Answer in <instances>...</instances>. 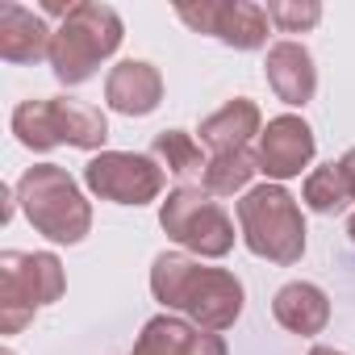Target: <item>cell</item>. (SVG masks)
<instances>
[{"mask_svg": "<svg viewBox=\"0 0 355 355\" xmlns=\"http://www.w3.org/2000/svg\"><path fill=\"white\" fill-rule=\"evenodd\" d=\"M51 42L55 30L42 21V13L17 5H0V59L5 63H42L51 59Z\"/></svg>", "mask_w": 355, "mask_h": 355, "instance_id": "4fadbf2b", "label": "cell"}, {"mask_svg": "<svg viewBox=\"0 0 355 355\" xmlns=\"http://www.w3.org/2000/svg\"><path fill=\"white\" fill-rule=\"evenodd\" d=\"M313 130L305 125V117L297 113H280L263 125V134L255 138V163L259 171L268 175V180H293V175H301V167L313 163Z\"/></svg>", "mask_w": 355, "mask_h": 355, "instance_id": "30bf717a", "label": "cell"}, {"mask_svg": "<svg viewBox=\"0 0 355 355\" xmlns=\"http://www.w3.org/2000/svg\"><path fill=\"white\" fill-rule=\"evenodd\" d=\"M0 355H13V351H0Z\"/></svg>", "mask_w": 355, "mask_h": 355, "instance_id": "d4e9b609", "label": "cell"}, {"mask_svg": "<svg viewBox=\"0 0 355 355\" xmlns=\"http://www.w3.org/2000/svg\"><path fill=\"white\" fill-rule=\"evenodd\" d=\"M67 288L63 263L51 251L0 255V334H21L42 305H55Z\"/></svg>", "mask_w": 355, "mask_h": 355, "instance_id": "8992f818", "label": "cell"}, {"mask_svg": "<svg viewBox=\"0 0 355 355\" xmlns=\"http://www.w3.org/2000/svg\"><path fill=\"white\" fill-rule=\"evenodd\" d=\"M159 226L171 243L201 259H226L234 251V218L201 184H180L159 205Z\"/></svg>", "mask_w": 355, "mask_h": 355, "instance_id": "52a82bcc", "label": "cell"}, {"mask_svg": "<svg viewBox=\"0 0 355 355\" xmlns=\"http://www.w3.org/2000/svg\"><path fill=\"white\" fill-rule=\"evenodd\" d=\"M268 21L280 34H305L322 21V5L318 0H268Z\"/></svg>", "mask_w": 355, "mask_h": 355, "instance_id": "ffe728a7", "label": "cell"}, {"mask_svg": "<svg viewBox=\"0 0 355 355\" xmlns=\"http://www.w3.org/2000/svg\"><path fill=\"white\" fill-rule=\"evenodd\" d=\"M189 355H230V351H226V338H222V334H214V330H197Z\"/></svg>", "mask_w": 355, "mask_h": 355, "instance_id": "44dd1931", "label": "cell"}, {"mask_svg": "<svg viewBox=\"0 0 355 355\" xmlns=\"http://www.w3.org/2000/svg\"><path fill=\"white\" fill-rule=\"evenodd\" d=\"M272 318L288 330V334H301V338H313L326 330L330 322V297L309 284V280H293L284 288H276L272 297Z\"/></svg>", "mask_w": 355, "mask_h": 355, "instance_id": "9a60e30c", "label": "cell"}, {"mask_svg": "<svg viewBox=\"0 0 355 355\" xmlns=\"http://www.w3.org/2000/svg\"><path fill=\"white\" fill-rule=\"evenodd\" d=\"M150 293L167 313H184L201 330H230L243 318L247 288L226 268H201V259L184 251H163L150 263Z\"/></svg>", "mask_w": 355, "mask_h": 355, "instance_id": "6da1fadb", "label": "cell"}, {"mask_svg": "<svg viewBox=\"0 0 355 355\" xmlns=\"http://www.w3.org/2000/svg\"><path fill=\"white\" fill-rule=\"evenodd\" d=\"M17 205L26 214V222L63 247H76L88 239L92 230V205L84 201L80 184L71 180V171L59 163H34L26 167V175L17 180Z\"/></svg>", "mask_w": 355, "mask_h": 355, "instance_id": "7a4b0ae2", "label": "cell"}, {"mask_svg": "<svg viewBox=\"0 0 355 355\" xmlns=\"http://www.w3.org/2000/svg\"><path fill=\"white\" fill-rule=\"evenodd\" d=\"M255 171H259V163L251 150H226V155L209 159V167L201 175V189L209 197H234V193H247Z\"/></svg>", "mask_w": 355, "mask_h": 355, "instance_id": "d6986e66", "label": "cell"}, {"mask_svg": "<svg viewBox=\"0 0 355 355\" xmlns=\"http://www.w3.org/2000/svg\"><path fill=\"white\" fill-rule=\"evenodd\" d=\"M234 214H239V230L251 255L280 263V268H293L305 255V218H301L297 197L284 184L247 189Z\"/></svg>", "mask_w": 355, "mask_h": 355, "instance_id": "5b68a950", "label": "cell"}, {"mask_svg": "<svg viewBox=\"0 0 355 355\" xmlns=\"http://www.w3.org/2000/svg\"><path fill=\"white\" fill-rule=\"evenodd\" d=\"M17 142L26 150H55V146H76V150H101L109 138V117L76 96H38L21 101L9 117Z\"/></svg>", "mask_w": 355, "mask_h": 355, "instance_id": "277c9868", "label": "cell"}, {"mask_svg": "<svg viewBox=\"0 0 355 355\" xmlns=\"http://www.w3.org/2000/svg\"><path fill=\"white\" fill-rule=\"evenodd\" d=\"M84 184L113 205H150L163 193V167L138 150H101L84 167Z\"/></svg>", "mask_w": 355, "mask_h": 355, "instance_id": "ba28073f", "label": "cell"}, {"mask_svg": "<svg viewBox=\"0 0 355 355\" xmlns=\"http://www.w3.org/2000/svg\"><path fill=\"white\" fill-rule=\"evenodd\" d=\"M163 101V76L146 59H121L105 76V105L121 117H146Z\"/></svg>", "mask_w": 355, "mask_h": 355, "instance_id": "8fae6325", "label": "cell"}, {"mask_svg": "<svg viewBox=\"0 0 355 355\" xmlns=\"http://www.w3.org/2000/svg\"><path fill=\"white\" fill-rule=\"evenodd\" d=\"M338 167H343V175H347V184H351V193H355V146L338 159Z\"/></svg>", "mask_w": 355, "mask_h": 355, "instance_id": "7402d4cb", "label": "cell"}, {"mask_svg": "<svg viewBox=\"0 0 355 355\" xmlns=\"http://www.w3.org/2000/svg\"><path fill=\"white\" fill-rule=\"evenodd\" d=\"M347 234H351V243H355V214L347 218Z\"/></svg>", "mask_w": 355, "mask_h": 355, "instance_id": "cb8c5ba5", "label": "cell"}, {"mask_svg": "<svg viewBox=\"0 0 355 355\" xmlns=\"http://www.w3.org/2000/svg\"><path fill=\"white\" fill-rule=\"evenodd\" d=\"M301 201H305L313 214L334 218V214H343V209L355 201V193H351V184H347L343 167H338V163H326V167H313V171L305 175V184H301Z\"/></svg>", "mask_w": 355, "mask_h": 355, "instance_id": "ac0fdd59", "label": "cell"}, {"mask_svg": "<svg viewBox=\"0 0 355 355\" xmlns=\"http://www.w3.org/2000/svg\"><path fill=\"white\" fill-rule=\"evenodd\" d=\"M201 326H193L189 318H175V313H159L142 326L138 343L130 355H189L193 351V338H197Z\"/></svg>", "mask_w": 355, "mask_h": 355, "instance_id": "e0dca14e", "label": "cell"}, {"mask_svg": "<svg viewBox=\"0 0 355 355\" xmlns=\"http://www.w3.org/2000/svg\"><path fill=\"white\" fill-rule=\"evenodd\" d=\"M201 142L214 150V155H226V150H247L251 138L263 134V113L255 101L247 96H234L226 101L222 109H214L209 117H201Z\"/></svg>", "mask_w": 355, "mask_h": 355, "instance_id": "5bb4252c", "label": "cell"}, {"mask_svg": "<svg viewBox=\"0 0 355 355\" xmlns=\"http://www.w3.org/2000/svg\"><path fill=\"white\" fill-rule=\"evenodd\" d=\"M150 159L175 180H201L209 167V159L201 155V142L189 130H159L150 142Z\"/></svg>", "mask_w": 355, "mask_h": 355, "instance_id": "2e32d148", "label": "cell"}, {"mask_svg": "<svg viewBox=\"0 0 355 355\" xmlns=\"http://www.w3.org/2000/svg\"><path fill=\"white\" fill-rule=\"evenodd\" d=\"M175 17H180L189 30L209 34L234 51H259L268 46V9L255 5V0H201V5H175Z\"/></svg>", "mask_w": 355, "mask_h": 355, "instance_id": "9c48e42d", "label": "cell"}, {"mask_svg": "<svg viewBox=\"0 0 355 355\" xmlns=\"http://www.w3.org/2000/svg\"><path fill=\"white\" fill-rule=\"evenodd\" d=\"M263 76H268V88H272L284 105H309L313 92H318V67H313V55H309L301 42H288V38L268 46Z\"/></svg>", "mask_w": 355, "mask_h": 355, "instance_id": "7c38bea8", "label": "cell"}, {"mask_svg": "<svg viewBox=\"0 0 355 355\" xmlns=\"http://www.w3.org/2000/svg\"><path fill=\"white\" fill-rule=\"evenodd\" d=\"M309 355H347V351H334V347H322L318 343V347H309Z\"/></svg>", "mask_w": 355, "mask_h": 355, "instance_id": "603a6c76", "label": "cell"}, {"mask_svg": "<svg viewBox=\"0 0 355 355\" xmlns=\"http://www.w3.org/2000/svg\"><path fill=\"white\" fill-rule=\"evenodd\" d=\"M121 38H125V26H121L117 9L101 5V0H76L55 30V42H51L55 80L67 88L88 84L96 76V67L121 46Z\"/></svg>", "mask_w": 355, "mask_h": 355, "instance_id": "3957f363", "label": "cell"}]
</instances>
